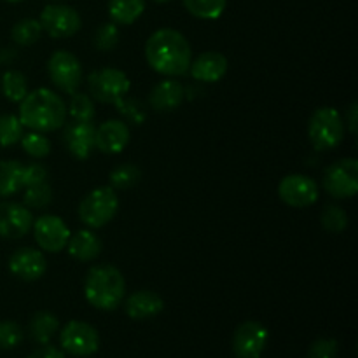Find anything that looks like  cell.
Masks as SVG:
<instances>
[{
	"label": "cell",
	"mask_w": 358,
	"mask_h": 358,
	"mask_svg": "<svg viewBox=\"0 0 358 358\" xmlns=\"http://www.w3.org/2000/svg\"><path fill=\"white\" fill-rule=\"evenodd\" d=\"M145 59L154 72L178 77L189 72L192 48L184 34L173 28H159L145 42Z\"/></svg>",
	"instance_id": "1"
},
{
	"label": "cell",
	"mask_w": 358,
	"mask_h": 358,
	"mask_svg": "<svg viewBox=\"0 0 358 358\" xmlns=\"http://www.w3.org/2000/svg\"><path fill=\"white\" fill-rule=\"evenodd\" d=\"M66 105L59 94L48 87H38V90L28 93L20 101V121L24 128H30L31 131L49 133L63 128L66 122Z\"/></svg>",
	"instance_id": "2"
},
{
	"label": "cell",
	"mask_w": 358,
	"mask_h": 358,
	"mask_svg": "<svg viewBox=\"0 0 358 358\" xmlns=\"http://www.w3.org/2000/svg\"><path fill=\"white\" fill-rule=\"evenodd\" d=\"M126 294V280L112 264H96L84 280V297L93 308L112 311L121 306Z\"/></svg>",
	"instance_id": "3"
},
{
	"label": "cell",
	"mask_w": 358,
	"mask_h": 358,
	"mask_svg": "<svg viewBox=\"0 0 358 358\" xmlns=\"http://www.w3.org/2000/svg\"><path fill=\"white\" fill-rule=\"evenodd\" d=\"M346 128L343 115L334 107H320L308 122V138L317 150H332L345 140Z\"/></svg>",
	"instance_id": "4"
},
{
	"label": "cell",
	"mask_w": 358,
	"mask_h": 358,
	"mask_svg": "<svg viewBox=\"0 0 358 358\" xmlns=\"http://www.w3.org/2000/svg\"><path fill=\"white\" fill-rule=\"evenodd\" d=\"M119 210V196L115 189L110 185H101V187L93 189L87 192L79 203V219L84 226L90 229H100V227L107 226Z\"/></svg>",
	"instance_id": "5"
},
{
	"label": "cell",
	"mask_w": 358,
	"mask_h": 358,
	"mask_svg": "<svg viewBox=\"0 0 358 358\" xmlns=\"http://www.w3.org/2000/svg\"><path fill=\"white\" fill-rule=\"evenodd\" d=\"M87 90L93 100L115 105L119 100L128 96L131 90V80L122 70L105 66L87 76Z\"/></svg>",
	"instance_id": "6"
},
{
	"label": "cell",
	"mask_w": 358,
	"mask_h": 358,
	"mask_svg": "<svg viewBox=\"0 0 358 358\" xmlns=\"http://www.w3.org/2000/svg\"><path fill=\"white\" fill-rule=\"evenodd\" d=\"M324 189L336 199H348L358 192V161L343 157L325 170Z\"/></svg>",
	"instance_id": "7"
},
{
	"label": "cell",
	"mask_w": 358,
	"mask_h": 358,
	"mask_svg": "<svg viewBox=\"0 0 358 358\" xmlns=\"http://www.w3.org/2000/svg\"><path fill=\"white\" fill-rule=\"evenodd\" d=\"M59 345L72 357H91L100 348V334L87 322L70 320L59 332Z\"/></svg>",
	"instance_id": "8"
},
{
	"label": "cell",
	"mask_w": 358,
	"mask_h": 358,
	"mask_svg": "<svg viewBox=\"0 0 358 358\" xmlns=\"http://www.w3.org/2000/svg\"><path fill=\"white\" fill-rule=\"evenodd\" d=\"M48 73L51 83L63 93H76L83 83V65L70 51H56L48 59Z\"/></svg>",
	"instance_id": "9"
},
{
	"label": "cell",
	"mask_w": 358,
	"mask_h": 358,
	"mask_svg": "<svg viewBox=\"0 0 358 358\" xmlns=\"http://www.w3.org/2000/svg\"><path fill=\"white\" fill-rule=\"evenodd\" d=\"M42 31L51 35L52 38H66L76 35L83 27L79 13L73 7L63 6V3H51L45 6L41 13Z\"/></svg>",
	"instance_id": "10"
},
{
	"label": "cell",
	"mask_w": 358,
	"mask_h": 358,
	"mask_svg": "<svg viewBox=\"0 0 358 358\" xmlns=\"http://www.w3.org/2000/svg\"><path fill=\"white\" fill-rule=\"evenodd\" d=\"M278 196L285 205L292 208H308L318 201V185L308 175H287L280 180Z\"/></svg>",
	"instance_id": "11"
},
{
	"label": "cell",
	"mask_w": 358,
	"mask_h": 358,
	"mask_svg": "<svg viewBox=\"0 0 358 358\" xmlns=\"http://www.w3.org/2000/svg\"><path fill=\"white\" fill-rule=\"evenodd\" d=\"M269 341V332L261 322L247 320L233 334V352L238 358H261Z\"/></svg>",
	"instance_id": "12"
},
{
	"label": "cell",
	"mask_w": 358,
	"mask_h": 358,
	"mask_svg": "<svg viewBox=\"0 0 358 358\" xmlns=\"http://www.w3.org/2000/svg\"><path fill=\"white\" fill-rule=\"evenodd\" d=\"M34 238L37 241L38 248L51 254L65 250L66 243L70 238V229L65 224V220L58 215H42L37 220H34Z\"/></svg>",
	"instance_id": "13"
},
{
	"label": "cell",
	"mask_w": 358,
	"mask_h": 358,
	"mask_svg": "<svg viewBox=\"0 0 358 358\" xmlns=\"http://www.w3.org/2000/svg\"><path fill=\"white\" fill-rule=\"evenodd\" d=\"M34 213L28 206L14 201L0 203V238L17 240L28 234L34 226Z\"/></svg>",
	"instance_id": "14"
},
{
	"label": "cell",
	"mask_w": 358,
	"mask_h": 358,
	"mask_svg": "<svg viewBox=\"0 0 358 358\" xmlns=\"http://www.w3.org/2000/svg\"><path fill=\"white\" fill-rule=\"evenodd\" d=\"M9 271L23 282H37L48 271V261L37 248H17L9 257Z\"/></svg>",
	"instance_id": "15"
},
{
	"label": "cell",
	"mask_w": 358,
	"mask_h": 358,
	"mask_svg": "<svg viewBox=\"0 0 358 358\" xmlns=\"http://www.w3.org/2000/svg\"><path fill=\"white\" fill-rule=\"evenodd\" d=\"M131 133L128 124L121 119L105 121L94 129V149L103 154H119L129 143Z\"/></svg>",
	"instance_id": "16"
},
{
	"label": "cell",
	"mask_w": 358,
	"mask_h": 358,
	"mask_svg": "<svg viewBox=\"0 0 358 358\" xmlns=\"http://www.w3.org/2000/svg\"><path fill=\"white\" fill-rule=\"evenodd\" d=\"M94 126L91 122L73 121L65 126L63 143L76 159H87L94 149Z\"/></svg>",
	"instance_id": "17"
},
{
	"label": "cell",
	"mask_w": 358,
	"mask_h": 358,
	"mask_svg": "<svg viewBox=\"0 0 358 358\" xmlns=\"http://www.w3.org/2000/svg\"><path fill=\"white\" fill-rule=\"evenodd\" d=\"M227 58L219 51H206L201 52L198 58H194L189 66L191 77L198 83H219L227 73Z\"/></svg>",
	"instance_id": "18"
},
{
	"label": "cell",
	"mask_w": 358,
	"mask_h": 358,
	"mask_svg": "<svg viewBox=\"0 0 358 358\" xmlns=\"http://www.w3.org/2000/svg\"><path fill=\"white\" fill-rule=\"evenodd\" d=\"M185 98V90L180 80L164 79L159 80L149 93V105L156 112H171L182 105Z\"/></svg>",
	"instance_id": "19"
},
{
	"label": "cell",
	"mask_w": 358,
	"mask_h": 358,
	"mask_svg": "<svg viewBox=\"0 0 358 358\" xmlns=\"http://www.w3.org/2000/svg\"><path fill=\"white\" fill-rule=\"evenodd\" d=\"M164 310V301L154 290H138L126 299L124 311L133 320H149Z\"/></svg>",
	"instance_id": "20"
},
{
	"label": "cell",
	"mask_w": 358,
	"mask_h": 358,
	"mask_svg": "<svg viewBox=\"0 0 358 358\" xmlns=\"http://www.w3.org/2000/svg\"><path fill=\"white\" fill-rule=\"evenodd\" d=\"M101 248H103L101 240L91 229H80L70 234L69 243H66L69 255L79 262H91L98 259Z\"/></svg>",
	"instance_id": "21"
},
{
	"label": "cell",
	"mask_w": 358,
	"mask_h": 358,
	"mask_svg": "<svg viewBox=\"0 0 358 358\" xmlns=\"http://www.w3.org/2000/svg\"><path fill=\"white\" fill-rule=\"evenodd\" d=\"M23 189V164L20 161H0V198H9Z\"/></svg>",
	"instance_id": "22"
},
{
	"label": "cell",
	"mask_w": 358,
	"mask_h": 358,
	"mask_svg": "<svg viewBox=\"0 0 358 358\" xmlns=\"http://www.w3.org/2000/svg\"><path fill=\"white\" fill-rule=\"evenodd\" d=\"M145 10V0H108V16L115 24H131Z\"/></svg>",
	"instance_id": "23"
},
{
	"label": "cell",
	"mask_w": 358,
	"mask_h": 358,
	"mask_svg": "<svg viewBox=\"0 0 358 358\" xmlns=\"http://www.w3.org/2000/svg\"><path fill=\"white\" fill-rule=\"evenodd\" d=\"M58 329V318L49 311H37L30 320V336L38 345H49Z\"/></svg>",
	"instance_id": "24"
},
{
	"label": "cell",
	"mask_w": 358,
	"mask_h": 358,
	"mask_svg": "<svg viewBox=\"0 0 358 358\" xmlns=\"http://www.w3.org/2000/svg\"><path fill=\"white\" fill-rule=\"evenodd\" d=\"M2 93L9 101L20 103L28 94L27 77L20 70H7L2 76Z\"/></svg>",
	"instance_id": "25"
},
{
	"label": "cell",
	"mask_w": 358,
	"mask_h": 358,
	"mask_svg": "<svg viewBox=\"0 0 358 358\" xmlns=\"http://www.w3.org/2000/svg\"><path fill=\"white\" fill-rule=\"evenodd\" d=\"M66 112L72 115L73 121L80 122H91L96 115L93 98L86 93H79V91L72 93L69 105H66Z\"/></svg>",
	"instance_id": "26"
},
{
	"label": "cell",
	"mask_w": 358,
	"mask_h": 358,
	"mask_svg": "<svg viewBox=\"0 0 358 358\" xmlns=\"http://www.w3.org/2000/svg\"><path fill=\"white\" fill-rule=\"evenodd\" d=\"M227 0H184L189 13L198 20H217L226 10Z\"/></svg>",
	"instance_id": "27"
},
{
	"label": "cell",
	"mask_w": 358,
	"mask_h": 358,
	"mask_svg": "<svg viewBox=\"0 0 358 358\" xmlns=\"http://www.w3.org/2000/svg\"><path fill=\"white\" fill-rule=\"evenodd\" d=\"M42 35V27L38 23V20L34 17H24L20 20L10 30V38H13L16 44L20 45H31L41 38Z\"/></svg>",
	"instance_id": "28"
},
{
	"label": "cell",
	"mask_w": 358,
	"mask_h": 358,
	"mask_svg": "<svg viewBox=\"0 0 358 358\" xmlns=\"http://www.w3.org/2000/svg\"><path fill=\"white\" fill-rule=\"evenodd\" d=\"M142 178V170H140L136 164L133 163H124L115 166L114 170L110 171V177H108V182H110L112 189H129L133 185H136Z\"/></svg>",
	"instance_id": "29"
},
{
	"label": "cell",
	"mask_w": 358,
	"mask_h": 358,
	"mask_svg": "<svg viewBox=\"0 0 358 358\" xmlns=\"http://www.w3.org/2000/svg\"><path fill=\"white\" fill-rule=\"evenodd\" d=\"M20 142L24 152H27L28 156L35 157V159H42V157L51 154V140L41 131L24 133V135L21 136Z\"/></svg>",
	"instance_id": "30"
},
{
	"label": "cell",
	"mask_w": 358,
	"mask_h": 358,
	"mask_svg": "<svg viewBox=\"0 0 358 358\" xmlns=\"http://www.w3.org/2000/svg\"><path fill=\"white\" fill-rule=\"evenodd\" d=\"M24 126L21 124L20 117L14 114L0 115V145L10 147L21 140Z\"/></svg>",
	"instance_id": "31"
},
{
	"label": "cell",
	"mask_w": 358,
	"mask_h": 358,
	"mask_svg": "<svg viewBox=\"0 0 358 358\" xmlns=\"http://www.w3.org/2000/svg\"><path fill=\"white\" fill-rule=\"evenodd\" d=\"M52 201V189L48 182H41V184L28 185L24 187L23 194V205L28 208L42 210Z\"/></svg>",
	"instance_id": "32"
},
{
	"label": "cell",
	"mask_w": 358,
	"mask_h": 358,
	"mask_svg": "<svg viewBox=\"0 0 358 358\" xmlns=\"http://www.w3.org/2000/svg\"><path fill=\"white\" fill-rule=\"evenodd\" d=\"M320 222L329 233H343L348 227V213L339 205H327L320 215Z\"/></svg>",
	"instance_id": "33"
},
{
	"label": "cell",
	"mask_w": 358,
	"mask_h": 358,
	"mask_svg": "<svg viewBox=\"0 0 358 358\" xmlns=\"http://www.w3.org/2000/svg\"><path fill=\"white\" fill-rule=\"evenodd\" d=\"M94 48L98 51H110L117 45L119 42V28L115 23H103L98 27L96 34H94Z\"/></svg>",
	"instance_id": "34"
},
{
	"label": "cell",
	"mask_w": 358,
	"mask_h": 358,
	"mask_svg": "<svg viewBox=\"0 0 358 358\" xmlns=\"http://www.w3.org/2000/svg\"><path fill=\"white\" fill-rule=\"evenodd\" d=\"M23 341V331L16 322H0V350H13Z\"/></svg>",
	"instance_id": "35"
},
{
	"label": "cell",
	"mask_w": 358,
	"mask_h": 358,
	"mask_svg": "<svg viewBox=\"0 0 358 358\" xmlns=\"http://www.w3.org/2000/svg\"><path fill=\"white\" fill-rule=\"evenodd\" d=\"M339 345L336 339H317L310 346L308 358H338Z\"/></svg>",
	"instance_id": "36"
},
{
	"label": "cell",
	"mask_w": 358,
	"mask_h": 358,
	"mask_svg": "<svg viewBox=\"0 0 358 358\" xmlns=\"http://www.w3.org/2000/svg\"><path fill=\"white\" fill-rule=\"evenodd\" d=\"M115 107H117V110L121 112L126 119H129V121L135 122V124H142L143 119H145V110H143L142 105H140L138 101L122 98V100H119L117 103H115Z\"/></svg>",
	"instance_id": "37"
},
{
	"label": "cell",
	"mask_w": 358,
	"mask_h": 358,
	"mask_svg": "<svg viewBox=\"0 0 358 358\" xmlns=\"http://www.w3.org/2000/svg\"><path fill=\"white\" fill-rule=\"evenodd\" d=\"M41 182H48V170L37 163L23 164V189Z\"/></svg>",
	"instance_id": "38"
},
{
	"label": "cell",
	"mask_w": 358,
	"mask_h": 358,
	"mask_svg": "<svg viewBox=\"0 0 358 358\" xmlns=\"http://www.w3.org/2000/svg\"><path fill=\"white\" fill-rule=\"evenodd\" d=\"M28 358H65V355L58 348H55V346L42 345L41 348L35 350Z\"/></svg>",
	"instance_id": "39"
},
{
	"label": "cell",
	"mask_w": 358,
	"mask_h": 358,
	"mask_svg": "<svg viewBox=\"0 0 358 358\" xmlns=\"http://www.w3.org/2000/svg\"><path fill=\"white\" fill-rule=\"evenodd\" d=\"M357 112H358V105L357 101H353L352 105L348 107V110H346L345 114V128H348V131L352 133V135H357Z\"/></svg>",
	"instance_id": "40"
},
{
	"label": "cell",
	"mask_w": 358,
	"mask_h": 358,
	"mask_svg": "<svg viewBox=\"0 0 358 358\" xmlns=\"http://www.w3.org/2000/svg\"><path fill=\"white\" fill-rule=\"evenodd\" d=\"M154 2H159V3H164V2H170V0H154Z\"/></svg>",
	"instance_id": "41"
},
{
	"label": "cell",
	"mask_w": 358,
	"mask_h": 358,
	"mask_svg": "<svg viewBox=\"0 0 358 358\" xmlns=\"http://www.w3.org/2000/svg\"><path fill=\"white\" fill-rule=\"evenodd\" d=\"M6 2H23V0H6Z\"/></svg>",
	"instance_id": "42"
}]
</instances>
